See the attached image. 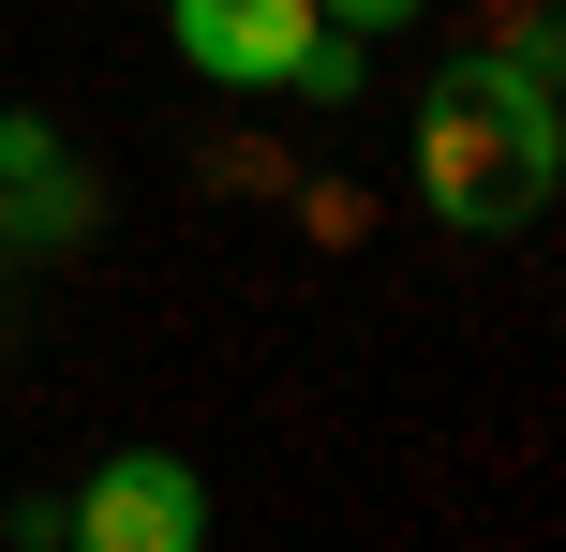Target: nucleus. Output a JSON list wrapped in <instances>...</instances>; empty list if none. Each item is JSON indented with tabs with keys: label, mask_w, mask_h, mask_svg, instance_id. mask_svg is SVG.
Returning a JSON list of instances; mask_svg holds the SVG:
<instances>
[{
	"label": "nucleus",
	"mask_w": 566,
	"mask_h": 552,
	"mask_svg": "<svg viewBox=\"0 0 566 552\" xmlns=\"http://www.w3.org/2000/svg\"><path fill=\"white\" fill-rule=\"evenodd\" d=\"M60 552H209V478L179 448H105L60 493Z\"/></svg>",
	"instance_id": "nucleus-1"
},
{
	"label": "nucleus",
	"mask_w": 566,
	"mask_h": 552,
	"mask_svg": "<svg viewBox=\"0 0 566 552\" xmlns=\"http://www.w3.org/2000/svg\"><path fill=\"white\" fill-rule=\"evenodd\" d=\"M313 30H328L313 0H165V45L195 60L209 90H283Z\"/></svg>",
	"instance_id": "nucleus-2"
},
{
	"label": "nucleus",
	"mask_w": 566,
	"mask_h": 552,
	"mask_svg": "<svg viewBox=\"0 0 566 552\" xmlns=\"http://www.w3.org/2000/svg\"><path fill=\"white\" fill-rule=\"evenodd\" d=\"M283 90H298V105H358V90H373V45H358V30H313Z\"/></svg>",
	"instance_id": "nucleus-3"
},
{
	"label": "nucleus",
	"mask_w": 566,
	"mask_h": 552,
	"mask_svg": "<svg viewBox=\"0 0 566 552\" xmlns=\"http://www.w3.org/2000/svg\"><path fill=\"white\" fill-rule=\"evenodd\" d=\"M313 15H328V30H358V45H402L432 0H313Z\"/></svg>",
	"instance_id": "nucleus-4"
},
{
	"label": "nucleus",
	"mask_w": 566,
	"mask_h": 552,
	"mask_svg": "<svg viewBox=\"0 0 566 552\" xmlns=\"http://www.w3.org/2000/svg\"><path fill=\"white\" fill-rule=\"evenodd\" d=\"M0 284H15V225H0Z\"/></svg>",
	"instance_id": "nucleus-5"
}]
</instances>
